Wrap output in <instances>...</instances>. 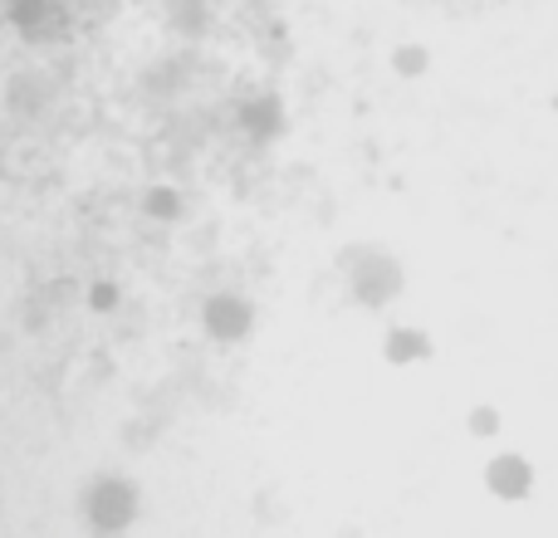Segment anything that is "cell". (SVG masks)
Instances as JSON below:
<instances>
[{
  "label": "cell",
  "instance_id": "cell-1",
  "mask_svg": "<svg viewBox=\"0 0 558 538\" xmlns=\"http://www.w3.org/2000/svg\"><path fill=\"white\" fill-rule=\"evenodd\" d=\"M338 269H343L348 298H353L357 308H367V314H387V308L407 294V265L397 260L392 250H383V245L353 241L338 255Z\"/></svg>",
  "mask_w": 558,
  "mask_h": 538
},
{
  "label": "cell",
  "instance_id": "cell-2",
  "mask_svg": "<svg viewBox=\"0 0 558 538\" xmlns=\"http://www.w3.org/2000/svg\"><path fill=\"white\" fill-rule=\"evenodd\" d=\"M481 475H485V490L500 504H524L534 494V485H539V470H534V461L524 451H495Z\"/></svg>",
  "mask_w": 558,
  "mask_h": 538
},
{
  "label": "cell",
  "instance_id": "cell-3",
  "mask_svg": "<svg viewBox=\"0 0 558 538\" xmlns=\"http://www.w3.org/2000/svg\"><path fill=\"white\" fill-rule=\"evenodd\" d=\"M383 357L392 367H416V363H432L436 357V338L416 323H392L383 333Z\"/></svg>",
  "mask_w": 558,
  "mask_h": 538
},
{
  "label": "cell",
  "instance_id": "cell-4",
  "mask_svg": "<svg viewBox=\"0 0 558 538\" xmlns=\"http://www.w3.org/2000/svg\"><path fill=\"white\" fill-rule=\"evenodd\" d=\"M206 318H211V328L221 338H245L251 333V304H241V298H216L211 308H206Z\"/></svg>",
  "mask_w": 558,
  "mask_h": 538
},
{
  "label": "cell",
  "instance_id": "cell-5",
  "mask_svg": "<svg viewBox=\"0 0 558 538\" xmlns=\"http://www.w3.org/2000/svg\"><path fill=\"white\" fill-rule=\"evenodd\" d=\"M465 436H471V441H481V445H490V441H500L505 436V416H500V406H471V412H465Z\"/></svg>",
  "mask_w": 558,
  "mask_h": 538
},
{
  "label": "cell",
  "instance_id": "cell-6",
  "mask_svg": "<svg viewBox=\"0 0 558 538\" xmlns=\"http://www.w3.org/2000/svg\"><path fill=\"white\" fill-rule=\"evenodd\" d=\"M392 74H402L407 84H412V78H426L432 74V49L426 45H397L392 49Z\"/></svg>",
  "mask_w": 558,
  "mask_h": 538
}]
</instances>
